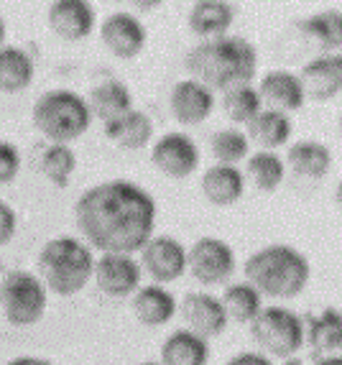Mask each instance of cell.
<instances>
[{
	"instance_id": "obj_11",
	"label": "cell",
	"mask_w": 342,
	"mask_h": 365,
	"mask_svg": "<svg viewBox=\"0 0 342 365\" xmlns=\"http://www.w3.org/2000/svg\"><path fill=\"white\" fill-rule=\"evenodd\" d=\"M153 166L169 179H187L192 177L200 166V148L192 140V135L182 130L164 133L151 148Z\"/></svg>"
},
{
	"instance_id": "obj_21",
	"label": "cell",
	"mask_w": 342,
	"mask_h": 365,
	"mask_svg": "<svg viewBox=\"0 0 342 365\" xmlns=\"http://www.w3.org/2000/svg\"><path fill=\"white\" fill-rule=\"evenodd\" d=\"M235 24V6L225 0H197L190 8V29L202 38L227 36Z\"/></svg>"
},
{
	"instance_id": "obj_18",
	"label": "cell",
	"mask_w": 342,
	"mask_h": 365,
	"mask_svg": "<svg viewBox=\"0 0 342 365\" xmlns=\"http://www.w3.org/2000/svg\"><path fill=\"white\" fill-rule=\"evenodd\" d=\"M130 307H133L135 319L141 324H146V327H161V324L174 319V314L179 309V302L166 287L148 284V287H138Z\"/></svg>"
},
{
	"instance_id": "obj_24",
	"label": "cell",
	"mask_w": 342,
	"mask_h": 365,
	"mask_svg": "<svg viewBox=\"0 0 342 365\" xmlns=\"http://www.w3.org/2000/svg\"><path fill=\"white\" fill-rule=\"evenodd\" d=\"M209 340L195 335L190 329H177L161 345V365H207L209 363Z\"/></svg>"
},
{
	"instance_id": "obj_27",
	"label": "cell",
	"mask_w": 342,
	"mask_h": 365,
	"mask_svg": "<svg viewBox=\"0 0 342 365\" xmlns=\"http://www.w3.org/2000/svg\"><path fill=\"white\" fill-rule=\"evenodd\" d=\"M33 59L21 46H0V92L16 95L33 82Z\"/></svg>"
},
{
	"instance_id": "obj_13",
	"label": "cell",
	"mask_w": 342,
	"mask_h": 365,
	"mask_svg": "<svg viewBox=\"0 0 342 365\" xmlns=\"http://www.w3.org/2000/svg\"><path fill=\"white\" fill-rule=\"evenodd\" d=\"M177 312L182 314L184 324H187L184 329H190V332L204 337V340L220 337L227 324H230L225 309H222L220 297H214L209 292H190Z\"/></svg>"
},
{
	"instance_id": "obj_40",
	"label": "cell",
	"mask_w": 342,
	"mask_h": 365,
	"mask_svg": "<svg viewBox=\"0 0 342 365\" xmlns=\"http://www.w3.org/2000/svg\"><path fill=\"white\" fill-rule=\"evenodd\" d=\"M156 6H159V3H138L141 11H151V8H156Z\"/></svg>"
},
{
	"instance_id": "obj_25",
	"label": "cell",
	"mask_w": 342,
	"mask_h": 365,
	"mask_svg": "<svg viewBox=\"0 0 342 365\" xmlns=\"http://www.w3.org/2000/svg\"><path fill=\"white\" fill-rule=\"evenodd\" d=\"M248 143H256L258 151H276V148L286 146V140L294 133V123L284 113L263 108L248 125Z\"/></svg>"
},
{
	"instance_id": "obj_10",
	"label": "cell",
	"mask_w": 342,
	"mask_h": 365,
	"mask_svg": "<svg viewBox=\"0 0 342 365\" xmlns=\"http://www.w3.org/2000/svg\"><path fill=\"white\" fill-rule=\"evenodd\" d=\"M141 271H146L159 287L179 281L187 274V248L171 235H153L141 248Z\"/></svg>"
},
{
	"instance_id": "obj_1",
	"label": "cell",
	"mask_w": 342,
	"mask_h": 365,
	"mask_svg": "<svg viewBox=\"0 0 342 365\" xmlns=\"http://www.w3.org/2000/svg\"><path fill=\"white\" fill-rule=\"evenodd\" d=\"M74 220L92 250L133 256L153 237L156 200L141 184L110 179L82 192Z\"/></svg>"
},
{
	"instance_id": "obj_30",
	"label": "cell",
	"mask_w": 342,
	"mask_h": 365,
	"mask_svg": "<svg viewBox=\"0 0 342 365\" xmlns=\"http://www.w3.org/2000/svg\"><path fill=\"white\" fill-rule=\"evenodd\" d=\"M299 29L314 43H319L327 54H337V49L342 46V19L337 8H332L327 13H317L312 19L301 21Z\"/></svg>"
},
{
	"instance_id": "obj_3",
	"label": "cell",
	"mask_w": 342,
	"mask_h": 365,
	"mask_svg": "<svg viewBox=\"0 0 342 365\" xmlns=\"http://www.w3.org/2000/svg\"><path fill=\"white\" fill-rule=\"evenodd\" d=\"M245 281L261 297L294 299L312 279V263L299 248L286 243H269L253 250L245 261Z\"/></svg>"
},
{
	"instance_id": "obj_6",
	"label": "cell",
	"mask_w": 342,
	"mask_h": 365,
	"mask_svg": "<svg viewBox=\"0 0 342 365\" xmlns=\"http://www.w3.org/2000/svg\"><path fill=\"white\" fill-rule=\"evenodd\" d=\"M251 337L258 353L269 358H294L304 347V319L289 307H263L251 322Z\"/></svg>"
},
{
	"instance_id": "obj_39",
	"label": "cell",
	"mask_w": 342,
	"mask_h": 365,
	"mask_svg": "<svg viewBox=\"0 0 342 365\" xmlns=\"http://www.w3.org/2000/svg\"><path fill=\"white\" fill-rule=\"evenodd\" d=\"M6 34H8L6 21H3V16H0V46H3V41H6Z\"/></svg>"
},
{
	"instance_id": "obj_23",
	"label": "cell",
	"mask_w": 342,
	"mask_h": 365,
	"mask_svg": "<svg viewBox=\"0 0 342 365\" xmlns=\"http://www.w3.org/2000/svg\"><path fill=\"white\" fill-rule=\"evenodd\" d=\"M90 108L92 118H100L103 123H110L115 118L125 115L128 110H133V95H130L128 85H123L118 79H105L100 85L92 87L90 98L85 100Z\"/></svg>"
},
{
	"instance_id": "obj_35",
	"label": "cell",
	"mask_w": 342,
	"mask_h": 365,
	"mask_svg": "<svg viewBox=\"0 0 342 365\" xmlns=\"http://www.w3.org/2000/svg\"><path fill=\"white\" fill-rule=\"evenodd\" d=\"M19 230V217H16V210L6 202H0V248H6L8 243L13 240Z\"/></svg>"
},
{
	"instance_id": "obj_16",
	"label": "cell",
	"mask_w": 342,
	"mask_h": 365,
	"mask_svg": "<svg viewBox=\"0 0 342 365\" xmlns=\"http://www.w3.org/2000/svg\"><path fill=\"white\" fill-rule=\"evenodd\" d=\"M258 98H261V105H266V110H276V113H294L299 110L304 100V90H301L299 77L289 69H271L261 77L256 87Z\"/></svg>"
},
{
	"instance_id": "obj_12",
	"label": "cell",
	"mask_w": 342,
	"mask_h": 365,
	"mask_svg": "<svg viewBox=\"0 0 342 365\" xmlns=\"http://www.w3.org/2000/svg\"><path fill=\"white\" fill-rule=\"evenodd\" d=\"M100 38L108 46L113 56L118 59H133L143 51L148 41L146 26L143 21L128 11H115L100 26Z\"/></svg>"
},
{
	"instance_id": "obj_5",
	"label": "cell",
	"mask_w": 342,
	"mask_h": 365,
	"mask_svg": "<svg viewBox=\"0 0 342 365\" xmlns=\"http://www.w3.org/2000/svg\"><path fill=\"white\" fill-rule=\"evenodd\" d=\"M31 118L43 138L61 146H69L72 140L82 138L92 125L85 98L74 90H61V87L43 92L31 108Z\"/></svg>"
},
{
	"instance_id": "obj_34",
	"label": "cell",
	"mask_w": 342,
	"mask_h": 365,
	"mask_svg": "<svg viewBox=\"0 0 342 365\" xmlns=\"http://www.w3.org/2000/svg\"><path fill=\"white\" fill-rule=\"evenodd\" d=\"M21 171V151L8 140H0V184H11Z\"/></svg>"
},
{
	"instance_id": "obj_32",
	"label": "cell",
	"mask_w": 342,
	"mask_h": 365,
	"mask_svg": "<svg viewBox=\"0 0 342 365\" xmlns=\"http://www.w3.org/2000/svg\"><path fill=\"white\" fill-rule=\"evenodd\" d=\"M209 148H212V156L217 158V164L225 166H238L240 161L251 156V143H248V135L238 128H222L212 135L209 140Z\"/></svg>"
},
{
	"instance_id": "obj_22",
	"label": "cell",
	"mask_w": 342,
	"mask_h": 365,
	"mask_svg": "<svg viewBox=\"0 0 342 365\" xmlns=\"http://www.w3.org/2000/svg\"><path fill=\"white\" fill-rule=\"evenodd\" d=\"M284 164L301 179H322L332 169V151L322 140H296L289 146Z\"/></svg>"
},
{
	"instance_id": "obj_37",
	"label": "cell",
	"mask_w": 342,
	"mask_h": 365,
	"mask_svg": "<svg viewBox=\"0 0 342 365\" xmlns=\"http://www.w3.org/2000/svg\"><path fill=\"white\" fill-rule=\"evenodd\" d=\"M6 365H51L46 358H36V355H19V358H11Z\"/></svg>"
},
{
	"instance_id": "obj_14",
	"label": "cell",
	"mask_w": 342,
	"mask_h": 365,
	"mask_svg": "<svg viewBox=\"0 0 342 365\" xmlns=\"http://www.w3.org/2000/svg\"><path fill=\"white\" fill-rule=\"evenodd\" d=\"M304 90V100L314 103H332L342 90V56L324 54L306 61L301 72L296 74Z\"/></svg>"
},
{
	"instance_id": "obj_28",
	"label": "cell",
	"mask_w": 342,
	"mask_h": 365,
	"mask_svg": "<svg viewBox=\"0 0 342 365\" xmlns=\"http://www.w3.org/2000/svg\"><path fill=\"white\" fill-rule=\"evenodd\" d=\"M261 192H276L286 179V164L276 151H256L245 158V174Z\"/></svg>"
},
{
	"instance_id": "obj_33",
	"label": "cell",
	"mask_w": 342,
	"mask_h": 365,
	"mask_svg": "<svg viewBox=\"0 0 342 365\" xmlns=\"http://www.w3.org/2000/svg\"><path fill=\"white\" fill-rule=\"evenodd\" d=\"M41 174L49 179L54 187H67L72 179L74 169H77V156L69 146L61 143H49L46 151L41 153Z\"/></svg>"
},
{
	"instance_id": "obj_9",
	"label": "cell",
	"mask_w": 342,
	"mask_h": 365,
	"mask_svg": "<svg viewBox=\"0 0 342 365\" xmlns=\"http://www.w3.org/2000/svg\"><path fill=\"white\" fill-rule=\"evenodd\" d=\"M141 263L135 261L133 256H128V253H100V258H95L92 281L98 284V289L105 297H133L138 292V287H141Z\"/></svg>"
},
{
	"instance_id": "obj_15",
	"label": "cell",
	"mask_w": 342,
	"mask_h": 365,
	"mask_svg": "<svg viewBox=\"0 0 342 365\" xmlns=\"http://www.w3.org/2000/svg\"><path fill=\"white\" fill-rule=\"evenodd\" d=\"M169 108L174 120L182 125H200L214 110V92L200 85L197 79H182L169 95Z\"/></svg>"
},
{
	"instance_id": "obj_29",
	"label": "cell",
	"mask_w": 342,
	"mask_h": 365,
	"mask_svg": "<svg viewBox=\"0 0 342 365\" xmlns=\"http://www.w3.org/2000/svg\"><path fill=\"white\" fill-rule=\"evenodd\" d=\"M222 309L227 314V322H240L251 324L256 314L263 309V297L248 281H238V284H227L225 294L220 297Z\"/></svg>"
},
{
	"instance_id": "obj_20",
	"label": "cell",
	"mask_w": 342,
	"mask_h": 365,
	"mask_svg": "<svg viewBox=\"0 0 342 365\" xmlns=\"http://www.w3.org/2000/svg\"><path fill=\"white\" fill-rule=\"evenodd\" d=\"M105 135L125 151H141L153 140V120L143 110L133 108L125 115L105 123Z\"/></svg>"
},
{
	"instance_id": "obj_8",
	"label": "cell",
	"mask_w": 342,
	"mask_h": 365,
	"mask_svg": "<svg viewBox=\"0 0 342 365\" xmlns=\"http://www.w3.org/2000/svg\"><path fill=\"white\" fill-rule=\"evenodd\" d=\"M187 271L202 287H222L235 274V250L214 235H204L187 248Z\"/></svg>"
},
{
	"instance_id": "obj_36",
	"label": "cell",
	"mask_w": 342,
	"mask_h": 365,
	"mask_svg": "<svg viewBox=\"0 0 342 365\" xmlns=\"http://www.w3.org/2000/svg\"><path fill=\"white\" fill-rule=\"evenodd\" d=\"M225 365H274L269 355L258 353V350H243V353H235Z\"/></svg>"
},
{
	"instance_id": "obj_17",
	"label": "cell",
	"mask_w": 342,
	"mask_h": 365,
	"mask_svg": "<svg viewBox=\"0 0 342 365\" xmlns=\"http://www.w3.org/2000/svg\"><path fill=\"white\" fill-rule=\"evenodd\" d=\"M46 16L61 41H82L95 29V8L87 0H54Z\"/></svg>"
},
{
	"instance_id": "obj_41",
	"label": "cell",
	"mask_w": 342,
	"mask_h": 365,
	"mask_svg": "<svg viewBox=\"0 0 342 365\" xmlns=\"http://www.w3.org/2000/svg\"><path fill=\"white\" fill-rule=\"evenodd\" d=\"M284 365H301V360L296 358V355H294V358H286V360H284Z\"/></svg>"
},
{
	"instance_id": "obj_4",
	"label": "cell",
	"mask_w": 342,
	"mask_h": 365,
	"mask_svg": "<svg viewBox=\"0 0 342 365\" xmlns=\"http://www.w3.org/2000/svg\"><path fill=\"white\" fill-rule=\"evenodd\" d=\"M95 253L82 237L56 235L43 243L36 258V276L46 292L56 297H74L92 281Z\"/></svg>"
},
{
	"instance_id": "obj_7",
	"label": "cell",
	"mask_w": 342,
	"mask_h": 365,
	"mask_svg": "<svg viewBox=\"0 0 342 365\" xmlns=\"http://www.w3.org/2000/svg\"><path fill=\"white\" fill-rule=\"evenodd\" d=\"M49 307V292L33 271H11L0 284V312L13 327H33Z\"/></svg>"
},
{
	"instance_id": "obj_26",
	"label": "cell",
	"mask_w": 342,
	"mask_h": 365,
	"mask_svg": "<svg viewBox=\"0 0 342 365\" xmlns=\"http://www.w3.org/2000/svg\"><path fill=\"white\" fill-rule=\"evenodd\" d=\"M304 342H309L319 358L327 355H340L342 347V314L335 307H327L317 317L304 324Z\"/></svg>"
},
{
	"instance_id": "obj_42",
	"label": "cell",
	"mask_w": 342,
	"mask_h": 365,
	"mask_svg": "<svg viewBox=\"0 0 342 365\" xmlns=\"http://www.w3.org/2000/svg\"><path fill=\"white\" fill-rule=\"evenodd\" d=\"M135 365H161V363H153V360H143V363H135Z\"/></svg>"
},
{
	"instance_id": "obj_38",
	"label": "cell",
	"mask_w": 342,
	"mask_h": 365,
	"mask_svg": "<svg viewBox=\"0 0 342 365\" xmlns=\"http://www.w3.org/2000/svg\"><path fill=\"white\" fill-rule=\"evenodd\" d=\"M314 365H342V358L340 355H327V358H319Z\"/></svg>"
},
{
	"instance_id": "obj_31",
	"label": "cell",
	"mask_w": 342,
	"mask_h": 365,
	"mask_svg": "<svg viewBox=\"0 0 342 365\" xmlns=\"http://www.w3.org/2000/svg\"><path fill=\"white\" fill-rule=\"evenodd\" d=\"M261 110V98H258L253 85H235L230 90H225V95H222V113L235 125H248Z\"/></svg>"
},
{
	"instance_id": "obj_2",
	"label": "cell",
	"mask_w": 342,
	"mask_h": 365,
	"mask_svg": "<svg viewBox=\"0 0 342 365\" xmlns=\"http://www.w3.org/2000/svg\"><path fill=\"white\" fill-rule=\"evenodd\" d=\"M192 79L207 90H230L235 85H251L258 72V51L245 36L204 38L187 54Z\"/></svg>"
},
{
	"instance_id": "obj_19",
	"label": "cell",
	"mask_w": 342,
	"mask_h": 365,
	"mask_svg": "<svg viewBox=\"0 0 342 365\" xmlns=\"http://www.w3.org/2000/svg\"><path fill=\"white\" fill-rule=\"evenodd\" d=\"M200 187L209 205H214V207H232L245 192V177L238 166L214 164L204 171Z\"/></svg>"
}]
</instances>
